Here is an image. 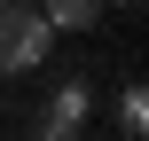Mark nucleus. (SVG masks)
<instances>
[{
	"instance_id": "f257e3e1",
	"label": "nucleus",
	"mask_w": 149,
	"mask_h": 141,
	"mask_svg": "<svg viewBox=\"0 0 149 141\" xmlns=\"http://www.w3.org/2000/svg\"><path fill=\"white\" fill-rule=\"evenodd\" d=\"M47 39H55V24L39 16V0L0 8V71H31V63L47 55Z\"/></svg>"
},
{
	"instance_id": "f03ea898",
	"label": "nucleus",
	"mask_w": 149,
	"mask_h": 141,
	"mask_svg": "<svg viewBox=\"0 0 149 141\" xmlns=\"http://www.w3.org/2000/svg\"><path fill=\"white\" fill-rule=\"evenodd\" d=\"M79 126H86V86L71 78V86H55V102H47V118L31 126V141H79Z\"/></svg>"
},
{
	"instance_id": "7ed1b4c3",
	"label": "nucleus",
	"mask_w": 149,
	"mask_h": 141,
	"mask_svg": "<svg viewBox=\"0 0 149 141\" xmlns=\"http://www.w3.org/2000/svg\"><path fill=\"white\" fill-rule=\"evenodd\" d=\"M39 16H47V24H55V31H86V24H94V16H102V0H47V8H39Z\"/></svg>"
},
{
	"instance_id": "20e7f679",
	"label": "nucleus",
	"mask_w": 149,
	"mask_h": 141,
	"mask_svg": "<svg viewBox=\"0 0 149 141\" xmlns=\"http://www.w3.org/2000/svg\"><path fill=\"white\" fill-rule=\"evenodd\" d=\"M118 126H126V141L149 133V94H141V86H126V94H118Z\"/></svg>"
},
{
	"instance_id": "39448f33",
	"label": "nucleus",
	"mask_w": 149,
	"mask_h": 141,
	"mask_svg": "<svg viewBox=\"0 0 149 141\" xmlns=\"http://www.w3.org/2000/svg\"><path fill=\"white\" fill-rule=\"evenodd\" d=\"M110 8H141V0H110Z\"/></svg>"
},
{
	"instance_id": "423d86ee",
	"label": "nucleus",
	"mask_w": 149,
	"mask_h": 141,
	"mask_svg": "<svg viewBox=\"0 0 149 141\" xmlns=\"http://www.w3.org/2000/svg\"><path fill=\"white\" fill-rule=\"evenodd\" d=\"M0 8H16V0H0Z\"/></svg>"
}]
</instances>
